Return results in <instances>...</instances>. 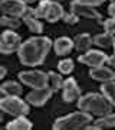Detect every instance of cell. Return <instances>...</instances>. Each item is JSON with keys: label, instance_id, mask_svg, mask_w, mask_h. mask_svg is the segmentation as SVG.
<instances>
[{"label": "cell", "instance_id": "6da1fadb", "mask_svg": "<svg viewBox=\"0 0 115 130\" xmlns=\"http://www.w3.org/2000/svg\"><path fill=\"white\" fill-rule=\"evenodd\" d=\"M52 46L53 43L48 36L29 38L19 48V61L26 67H39L45 62V58L48 56Z\"/></svg>", "mask_w": 115, "mask_h": 130}, {"label": "cell", "instance_id": "7a4b0ae2", "mask_svg": "<svg viewBox=\"0 0 115 130\" xmlns=\"http://www.w3.org/2000/svg\"><path fill=\"white\" fill-rule=\"evenodd\" d=\"M78 108L92 116H105L112 113L114 106L106 100L104 94L88 93L78 98Z\"/></svg>", "mask_w": 115, "mask_h": 130}, {"label": "cell", "instance_id": "3957f363", "mask_svg": "<svg viewBox=\"0 0 115 130\" xmlns=\"http://www.w3.org/2000/svg\"><path fill=\"white\" fill-rule=\"evenodd\" d=\"M89 123H92V114L79 110L56 119L53 123V130H78L83 129Z\"/></svg>", "mask_w": 115, "mask_h": 130}, {"label": "cell", "instance_id": "277c9868", "mask_svg": "<svg viewBox=\"0 0 115 130\" xmlns=\"http://www.w3.org/2000/svg\"><path fill=\"white\" fill-rule=\"evenodd\" d=\"M0 108L3 113L12 114V116H26L29 113V103L23 101L17 95H7L2 97L0 100Z\"/></svg>", "mask_w": 115, "mask_h": 130}, {"label": "cell", "instance_id": "5b68a950", "mask_svg": "<svg viewBox=\"0 0 115 130\" xmlns=\"http://www.w3.org/2000/svg\"><path fill=\"white\" fill-rule=\"evenodd\" d=\"M22 46V39L13 29H7L2 33L0 39V52L3 55H9L13 52H17L19 48Z\"/></svg>", "mask_w": 115, "mask_h": 130}, {"label": "cell", "instance_id": "8992f818", "mask_svg": "<svg viewBox=\"0 0 115 130\" xmlns=\"http://www.w3.org/2000/svg\"><path fill=\"white\" fill-rule=\"evenodd\" d=\"M19 79L30 88H43L48 85V74L43 71H23L19 74Z\"/></svg>", "mask_w": 115, "mask_h": 130}, {"label": "cell", "instance_id": "52a82bcc", "mask_svg": "<svg viewBox=\"0 0 115 130\" xmlns=\"http://www.w3.org/2000/svg\"><path fill=\"white\" fill-rule=\"evenodd\" d=\"M26 7H28V5L22 0H2L0 2V9H2L3 14H7L12 18L22 19Z\"/></svg>", "mask_w": 115, "mask_h": 130}, {"label": "cell", "instance_id": "ba28073f", "mask_svg": "<svg viewBox=\"0 0 115 130\" xmlns=\"http://www.w3.org/2000/svg\"><path fill=\"white\" fill-rule=\"evenodd\" d=\"M79 62L83 65H88L91 68H95V67H101L108 61V55L105 52L98 51V49H89L88 52H85L83 55H81L78 58Z\"/></svg>", "mask_w": 115, "mask_h": 130}, {"label": "cell", "instance_id": "9c48e42d", "mask_svg": "<svg viewBox=\"0 0 115 130\" xmlns=\"http://www.w3.org/2000/svg\"><path fill=\"white\" fill-rule=\"evenodd\" d=\"M52 94H53V91H52V88L49 85H46L43 88H33L30 93H28L26 101L35 107H42L52 97Z\"/></svg>", "mask_w": 115, "mask_h": 130}, {"label": "cell", "instance_id": "30bf717a", "mask_svg": "<svg viewBox=\"0 0 115 130\" xmlns=\"http://www.w3.org/2000/svg\"><path fill=\"white\" fill-rule=\"evenodd\" d=\"M71 12H74V13H76L78 16H82V18L97 20L99 25H104L102 16L95 10V7H91V6H86V5H81L76 0H74V2L71 3Z\"/></svg>", "mask_w": 115, "mask_h": 130}, {"label": "cell", "instance_id": "8fae6325", "mask_svg": "<svg viewBox=\"0 0 115 130\" xmlns=\"http://www.w3.org/2000/svg\"><path fill=\"white\" fill-rule=\"evenodd\" d=\"M63 93H62V98L66 103H74L75 100H78L81 97V88L76 84V79L69 77L68 79H65L63 84Z\"/></svg>", "mask_w": 115, "mask_h": 130}, {"label": "cell", "instance_id": "7c38bea8", "mask_svg": "<svg viewBox=\"0 0 115 130\" xmlns=\"http://www.w3.org/2000/svg\"><path fill=\"white\" fill-rule=\"evenodd\" d=\"M89 77L95 81H101V83H108V81H112L115 79V71L111 68V67H105V65H101V67H95V68H91L89 71Z\"/></svg>", "mask_w": 115, "mask_h": 130}, {"label": "cell", "instance_id": "4fadbf2b", "mask_svg": "<svg viewBox=\"0 0 115 130\" xmlns=\"http://www.w3.org/2000/svg\"><path fill=\"white\" fill-rule=\"evenodd\" d=\"M74 48H75V42L71 38L66 36H60L53 42V49H55V54L58 56L68 55V54H71V51Z\"/></svg>", "mask_w": 115, "mask_h": 130}, {"label": "cell", "instance_id": "5bb4252c", "mask_svg": "<svg viewBox=\"0 0 115 130\" xmlns=\"http://www.w3.org/2000/svg\"><path fill=\"white\" fill-rule=\"evenodd\" d=\"M0 93H2V97H7V95H17V97H20L23 93V88L17 81H6L0 87Z\"/></svg>", "mask_w": 115, "mask_h": 130}, {"label": "cell", "instance_id": "9a60e30c", "mask_svg": "<svg viewBox=\"0 0 115 130\" xmlns=\"http://www.w3.org/2000/svg\"><path fill=\"white\" fill-rule=\"evenodd\" d=\"M75 49L78 52H81V54H85V52H88L89 49H91L92 43H94V38H91V35L89 33H81V35H78V36L75 38Z\"/></svg>", "mask_w": 115, "mask_h": 130}, {"label": "cell", "instance_id": "2e32d148", "mask_svg": "<svg viewBox=\"0 0 115 130\" xmlns=\"http://www.w3.org/2000/svg\"><path fill=\"white\" fill-rule=\"evenodd\" d=\"M63 18H65V10L62 7V5L58 3V2H52L51 7H49V12H48L45 19L49 23H55V22H58V20H60Z\"/></svg>", "mask_w": 115, "mask_h": 130}, {"label": "cell", "instance_id": "e0dca14e", "mask_svg": "<svg viewBox=\"0 0 115 130\" xmlns=\"http://www.w3.org/2000/svg\"><path fill=\"white\" fill-rule=\"evenodd\" d=\"M94 43L99 48L108 49V48H114L115 45V36L112 33L104 32V33H98L94 36Z\"/></svg>", "mask_w": 115, "mask_h": 130}, {"label": "cell", "instance_id": "ac0fdd59", "mask_svg": "<svg viewBox=\"0 0 115 130\" xmlns=\"http://www.w3.org/2000/svg\"><path fill=\"white\" fill-rule=\"evenodd\" d=\"M5 129L7 130H30L32 129V121L26 119L25 116H17L14 120L9 121Z\"/></svg>", "mask_w": 115, "mask_h": 130}, {"label": "cell", "instance_id": "d6986e66", "mask_svg": "<svg viewBox=\"0 0 115 130\" xmlns=\"http://www.w3.org/2000/svg\"><path fill=\"white\" fill-rule=\"evenodd\" d=\"M63 84H65V79L58 72H55V71H49L48 72V85L52 88L53 93L63 88Z\"/></svg>", "mask_w": 115, "mask_h": 130}, {"label": "cell", "instance_id": "ffe728a7", "mask_svg": "<svg viewBox=\"0 0 115 130\" xmlns=\"http://www.w3.org/2000/svg\"><path fill=\"white\" fill-rule=\"evenodd\" d=\"M101 93L105 95V98L115 107V79L108 81V83H102L101 85Z\"/></svg>", "mask_w": 115, "mask_h": 130}, {"label": "cell", "instance_id": "44dd1931", "mask_svg": "<svg viewBox=\"0 0 115 130\" xmlns=\"http://www.w3.org/2000/svg\"><path fill=\"white\" fill-rule=\"evenodd\" d=\"M94 124L97 126L98 129H111L115 127V113H109L105 116H101L97 121H94Z\"/></svg>", "mask_w": 115, "mask_h": 130}, {"label": "cell", "instance_id": "7402d4cb", "mask_svg": "<svg viewBox=\"0 0 115 130\" xmlns=\"http://www.w3.org/2000/svg\"><path fill=\"white\" fill-rule=\"evenodd\" d=\"M23 22L26 23V26L29 28V30L33 32L35 35H40V33L43 32V25H42V22L37 18L26 19V20H23Z\"/></svg>", "mask_w": 115, "mask_h": 130}, {"label": "cell", "instance_id": "603a6c76", "mask_svg": "<svg viewBox=\"0 0 115 130\" xmlns=\"http://www.w3.org/2000/svg\"><path fill=\"white\" fill-rule=\"evenodd\" d=\"M52 5V0H40L39 5L35 10H36V18L37 19H45L48 12H49V7Z\"/></svg>", "mask_w": 115, "mask_h": 130}, {"label": "cell", "instance_id": "cb8c5ba5", "mask_svg": "<svg viewBox=\"0 0 115 130\" xmlns=\"http://www.w3.org/2000/svg\"><path fill=\"white\" fill-rule=\"evenodd\" d=\"M20 20L22 19H17V18H12V16H7V14H3L2 19H0V25H3L6 28L9 29H17L20 26Z\"/></svg>", "mask_w": 115, "mask_h": 130}, {"label": "cell", "instance_id": "d4e9b609", "mask_svg": "<svg viewBox=\"0 0 115 130\" xmlns=\"http://www.w3.org/2000/svg\"><path fill=\"white\" fill-rule=\"evenodd\" d=\"M74 61L72 59H62L58 64V70H59V72L60 74H66V75H69L72 71H74Z\"/></svg>", "mask_w": 115, "mask_h": 130}, {"label": "cell", "instance_id": "484cf974", "mask_svg": "<svg viewBox=\"0 0 115 130\" xmlns=\"http://www.w3.org/2000/svg\"><path fill=\"white\" fill-rule=\"evenodd\" d=\"M102 26L105 28V32L115 35V18H109V19H106V20H104Z\"/></svg>", "mask_w": 115, "mask_h": 130}, {"label": "cell", "instance_id": "4316f807", "mask_svg": "<svg viewBox=\"0 0 115 130\" xmlns=\"http://www.w3.org/2000/svg\"><path fill=\"white\" fill-rule=\"evenodd\" d=\"M65 23H68V25H75V23H78V20H79V16L76 13H74V12H69L68 14H65Z\"/></svg>", "mask_w": 115, "mask_h": 130}, {"label": "cell", "instance_id": "83f0119b", "mask_svg": "<svg viewBox=\"0 0 115 130\" xmlns=\"http://www.w3.org/2000/svg\"><path fill=\"white\" fill-rule=\"evenodd\" d=\"M78 3L81 5H86V6H91V7H98V6H102L105 0H76Z\"/></svg>", "mask_w": 115, "mask_h": 130}, {"label": "cell", "instance_id": "f1b7e54d", "mask_svg": "<svg viewBox=\"0 0 115 130\" xmlns=\"http://www.w3.org/2000/svg\"><path fill=\"white\" fill-rule=\"evenodd\" d=\"M30 18H36V10L32 9L30 6H28L26 10H25V13H23V16H22V20H26V19H30Z\"/></svg>", "mask_w": 115, "mask_h": 130}, {"label": "cell", "instance_id": "f546056e", "mask_svg": "<svg viewBox=\"0 0 115 130\" xmlns=\"http://www.w3.org/2000/svg\"><path fill=\"white\" fill-rule=\"evenodd\" d=\"M106 64H108V67H111V68L115 71V54H114V55H111V56H108Z\"/></svg>", "mask_w": 115, "mask_h": 130}, {"label": "cell", "instance_id": "4dcf8cb0", "mask_svg": "<svg viewBox=\"0 0 115 130\" xmlns=\"http://www.w3.org/2000/svg\"><path fill=\"white\" fill-rule=\"evenodd\" d=\"M108 13H109L111 18H115V3H111L108 6Z\"/></svg>", "mask_w": 115, "mask_h": 130}, {"label": "cell", "instance_id": "1f68e13d", "mask_svg": "<svg viewBox=\"0 0 115 130\" xmlns=\"http://www.w3.org/2000/svg\"><path fill=\"white\" fill-rule=\"evenodd\" d=\"M6 74H7V70H6L5 67H2V68H0V78H5Z\"/></svg>", "mask_w": 115, "mask_h": 130}, {"label": "cell", "instance_id": "d6a6232c", "mask_svg": "<svg viewBox=\"0 0 115 130\" xmlns=\"http://www.w3.org/2000/svg\"><path fill=\"white\" fill-rule=\"evenodd\" d=\"M22 2H25L26 5H30V3H35V2H40V0H22Z\"/></svg>", "mask_w": 115, "mask_h": 130}, {"label": "cell", "instance_id": "836d02e7", "mask_svg": "<svg viewBox=\"0 0 115 130\" xmlns=\"http://www.w3.org/2000/svg\"><path fill=\"white\" fill-rule=\"evenodd\" d=\"M52 2H58V3H59V2H62V0H52Z\"/></svg>", "mask_w": 115, "mask_h": 130}, {"label": "cell", "instance_id": "e575fe53", "mask_svg": "<svg viewBox=\"0 0 115 130\" xmlns=\"http://www.w3.org/2000/svg\"><path fill=\"white\" fill-rule=\"evenodd\" d=\"M109 2H111V3H115V0H109Z\"/></svg>", "mask_w": 115, "mask_h": 130}, {"label": "cell", "instance_id": "d590c367", "mask_svg": "<svg viewBox=\"0 0 115 130\" xmlns=\"http://www.w3.org/2000/svg\"><path fill=\"white\" fill-rule=\"evenodd\" d=\"M114 54H115V45H114Z\"/></svg>", "mask_w": 115, "mask_h": 130}]
</instances>
